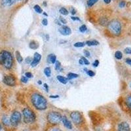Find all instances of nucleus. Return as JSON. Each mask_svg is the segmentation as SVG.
Returning a JSON list of instances; mask_svg holds the SVG:
<instances>
[{"instance_id": "nucleus-2", "label": "nucleus", "mask_w": 131, "mask_h": 131, "mask_svg": "<svg viewBox=\"0 0 131 131\" xmlns=\"http://www.w3.org/2000/svg\"><path fill=\"white\" fill-rule=\"evenodd\" d=\"M13 58L10 52L2 50L0 52V64L7 69H10L13 66Z\"/></svg>"}, {"instance_id": "nucleus-9", "label": "nucleus", "mask_w": 131, "mask_h": 131, "mask_svg": "<svg viewBox=\"0 0 131 131\" xmlns=\"http://www.w3.org/2000/svg\"><path fill=\"white\" fill-rule=\"evenodd\" d=\"M117 131H131V128L127 122L123 121L119 124Z\"/></svg>"}, {"instance_id": "nucleus-44", "label": "nucleus", "mask_w": 131, "mask_h": 131, "mask_svg": "<svg viewBox=\"0 0 131 131\" xmlns=\"http://www.w3.org/2000/svg\"><path fill=\"white\" fill-rule=\"evenodd\" d=\"M44 87H45V89H46V91L48 92L49 87H48V85H47V84H46V83H45V84H44Z\"/></svg>"}, {"instance_id": "nucleus-30", "label": "nucleus", "mask_w": 131, "mask_h": 131, "mask_svg": "<svg viewBox=\"0 0 131 131\" xmlns=\"http://www.w3.org/2000/svg\"><path fill=\"white\" fill-rule=\"evenodd\" d=\"M87 73L88 75H89L90 77H93V76H94V75H95V73H94V71H91V70H87Z\"/></svg>"}, {"instance_id": "nucleus-36", "label": "nucleus", "mask_w": 131, "mask_h": 131, "mask_svg": "<svg viewBox=\"0 0 131 131\" xmlns=\"http://www.w3.org/2000/svg\"><path fill=\"white\" fill-rule=\"evenodd\" d=\"M59 20H60V21L62 23V24H66L67 23V21L64 18V17H60V18H59Z\"/></svg>"}, {"instance_id": "nucleus-17", "label": "nucleus", "mask_w": 131, "mask_h": 131, "mask_svg": "<svg viewBox=\"0 0 131 131\" xmlns=\"http://www.w3.org/2000/svg\"><path fill=\"white\" fill-rule=\"evenodd\" d=\"M57 79L62 84H66L68 83V78L64 77V76H61V75H58L57 76Z\"/></svg>"}, {"instance_id": "nucleus-1", "label": "nucleus", "mask_w": 131, "mask_h": 131, "mask_svg": "<svg viewBox=\"0 0 131 131\" xmlns=\"http://www.w3.org/2000/svg\"><path fill=\"white\" fill-rule=\"evenodd\" d=\"M31 101L33 106L38 110H45L47 108V100L40 94H33L31 96Z\"/></svg>"}, {"instance_id": "nucleus-23", "label": "nucleus", "mask_w": 131, "mask_h": 131, "mask_svg": "<svg viewBox=\"0 0 131 131\" xmlns=\"http://www.w3.org/2000/svg\"><path fill=\"white\" fill-rule=\"evenodd\" d=\"M78 77H79V75L77 74H75V73H69L68 74V79H75V78H77Z\"/></svg>"}, {"instance_id": "nucleus-45", "label": "nucleus", "mask_w": 131, "mask_h": 131, "mask_svg": "<svg viewBox=\"0 0 131 131\" xmlns=\"http://www.w3.org/2000/svg\"><path fill=\"white\" fill-rule=\"evenodd\" d=\"M50 131H61L60 129H58V128H54V129H52Z\"/></svg>"}, {"instance_id": "nucleus-16", "label": "nucleus", "mask_w": 131, "mask_h": 131, "mask_svg": "<svg viewBox=\"0 0 131 131\" xmlns=\"http://www.w3.org/2000/svg\"><path fill=\"white\" fill-rule=\"evenodd\" d=\"M125 104L127 105V108L131 111V94L128 95L125 99Z\"/></svg>"}, {"instance_id": "nucleus-15", "label": "nucleus", "mask_w": 131, "mask_h": 131, "mask_svg": "<svg viewBox=\"0 0 131 131\" xmlns=\"http://www.w3.org/2000/svg\"><path fill=\"white\" fill-rule=\"evenodd\" d=\"M29 47L31 49H37L39 47V43L36 41H31L30 43Z\"/></svg>"}, {"instance_id": "nucleus-51", "label": "nucleus", "mask_w": 131, "mask_h": 131, "mask_svg": "<svg viewBox=\"0 0 131 131\" xmlns=\"http://www.w3.org/2000/svg\"><path fill=\"white\" fill-rule=\"evenodd\" d=\"M43 15H45V16H47V13H46L45 12V13H43Z\"/></svg>"}, {"instance_id": "nucleus-4", "label": "nucleus", "mask_w": 131, "mask_h": 131, "mask_svg": "<svg viewBox=\"0 0 131 131\" xmlns=\"http://www.w3.org/2000/svg\"><path fill=\"white\" fill-rule=\"evenodd\" d=\"M108 30L115 35H119L121 32V24L118 20H113L108 25Z\"/></svg>"}, {"instance_id": "nucleus-46", "label": "nucleus", "mask_w": 131, "mask_h": 131, "mask_svg": "<svg viewBox=\"0 0 131 131\" xmlns=\"http://www.w3.org/2000/svg\"><path fill=\"white\" fill-rule=\"evenodd\" d=\"M104 3H106V4H109L111 2V0H104Z\"/></svg>"}, {"instance_id": "nucleus-53", "label": "nucleus", "mask_w": 131, "mask_h": 131, "mask_svg": "<svg viewBox=\"0 0 131 131\" xmlns=\"http://www.w3.org/2000/svg\"><path fill=\"white\" fill-rule=\"evenodd\" d=\"M28 131V130H24V131Z\"/></svg>"}, {"instance_id": "nucleus-28", "label": "nucleus", "mask_w": 131, "mask_h": 131, "mask_svg": "<svg viewBox=\"0 0 131 131\" xmlns=\"http://www.w3.org/2000/svg\"><path fill=\"white\" fill-rule=\"evenodd\" d=\"M60 62L58 60H56V62H55V67H54V68H55V70H58L60 69Z\"/></svg>"}, {"instance_id": "nucleus-41", "label": "nucleus", "mask_w": 131, "mask_h": 131, "mask_svg": "<svg viewBox=\"0 0 131 131\" xmlns=\"http://www.w3.org/2000/svg\"><path fill=\"white\" fill-rule=\"evenodd\" d=\"M70 13H71L72 15H75V13H76V10H75L73 7H71L70 10Z\"/></svg>"}, {"instance_id": "nucleus-12", "label": "nucleus", "mask_w": 131, "mask_h": 131, "mask_svg": "<svg viewBox=\"0 0 131 131\" xmlns=\"http://www.w3.org/2000/svg\"><path fill=\"white\" fill-rule=\"evenodd\" d=\"M62 122L63 125L66 128L68 129H72V124L70 122V121L67 118L66 116H62Z\"/></svg>"}, {"instance_id": "nucleus-8", "label": "nucleus", "mask_w": 131, "mask_h": 131, "mask_svg": "<svg viewBox=\"0 0 131 131\" xmlns=\"http://www.w3.org/2000/svg\"><path fill=\"white\" fill-rule=\"evenodd\" d=\"M3 81L5 85L10 87H14L16 85L15 79L12 75H5L3 79Z\"/></svg>"}, {"instance_id": "nucleus-11", "label": "nucleus", "mask_w": 131, "mask_h": 131, "mask_svg": "<svg viewBox=\"0 0 131 131\" xmlns=\"http://www.w3.org/2000/svg\"><path fill=\"white\" fill-rule=\"evenodd\" d=\"M59 32L63 35H70L71 33V30L70 28V27L66 26H63L60 28L58 30Z\"/></svg>"}, {"instance_id": "nucleus-38", "label": "nucleus", "mask_w": 131, "mask_h": 131, "mask_svg": "<svg viewBox=\"0 0 131 131\" xmlns=\"http://www.w3.org/2000/svg\"><path fill=\"white\" fill-rule=\"evenodd\" d=\"M42 24H43V25L44 26L47 25V24H48V20H47V19H43V20H42Z\"/></svg>"}, {"instance_id": "nucleus-7", "label": "nucleus", "mask_w": 131, "mask_h": 131, "mask_svg": "<svg viewBox=\"0 0 131 131\" xmlns=\"http://www.w3.org/2000/svg\"><path fill=\"white\" fill-rule=\"evenodd\" d=\"M70 117L75 125H80L83 121L82 115L78 111H73L71 113Z\"/></svg>"}, {"instance_id": "nucleus-6", "label": "nucleus", "mask_w": 131, "mask_h": 131, "mask_svg": "<svg viewBox=\"0 0 131 131\" xmlns=\"http://www.w3.org/2000/svg\"><path fill=\"white\" fill-rule=\"evenodd\" d=\"M21 118H22V115H21L20 113L17 111H14L10 117V125H12L14 127L17 126L20 122Z\"/></svg>"}, {"instance_id": "nucleus-52", "label": "nucleus", "mask_w": 131, "mask_h": 131, "mask_svg": "<svg viewBox=\"0 0 131 131\" xmlns=\"http://www.w3.org/2000/svg\"><path fill=\"white\" fill-rule=\"evenodd\" d=\"M1 125H0V131H1Z\"/></svg>"}, {"instance_id": "nucleus-48", "label": "nucleus", "mask_w": 131, "mask_h": 131, "mask_svg": "<svg viewBox=\"0 0 131 131\" xmlns=\"http://www.w3.org/2000/svg\"><path fill=\"white\" fill-rule=\"evenodd\" d=\"M50 97L52 98H58L59 96H58V95H56V96H50Z\"/></svg>"}, {"instance_id": "nucleus-42", "label": "nucleus", "mask_w": 131, "mask_h": 131, "mask_svg": "<svg viewBox=\"0 0 131 131\" xmlns=\"http://www.w3.org/2000/svg\"><path fill=\"white\" fill-rule=\"evenodd\" d=\"M126 62L128 64H129L130 66H131V59H130V58H127V59H126Z\"/></svg>"}, {"instance_id": "nucleus-33", "label": "nucleus", "mask_w": 131, "mask_h": 131, "mask_svg": "<svg viewBox=\"0 0 131 131\" xmlns=\"http://www.w3.org/2000/svg\"><path fill=\"white\" fill-rule=\"evenodd\" d=\"M81 59L83 60V62H84V64H85V65H89L90 64L89 62V61L86 58H85V57H81Z\"/></svg>"}, {"instance_id": "nucleus-25", "label": "nucleus", "mask_w": 131, "mask_h": 131, "mask_svg": "<svg viewBox=\"0 0 131 131\" xmlns=\"http://www.w3.org/2000/svg\"><path fill=\"white\" fill-rule=\"evenodd\" d=\"M98 0H88L87 1V5L89 7H92V5L95 4Z\"/></svg>"}, {"instance_id": "nucleus-24", "label": "nucleus", "mask_w": 131, "mask_h": 131, "mask_svg": "<svg viewBox=\"0 0 131 131\" xmlns=\"http://www.w3.org/2000/svg\"><path fill=\"white\" fill-rule=\"evenodd\" d=\"M33 9H34V10L37 12L38 13H42L43 12V10H42V9L40 7V6H39L38 5H35V6L33 7Z\"/></svg>"}, {"instance_id": "nucleus-34", "label": "nucleus", "mask_w": 131, "mask_h": 131, "mask_svg": "<svg viewBox=\"0 0 131 131\" xmlns=\"http://www.w3.org/2000/svg\"><path fill=\"white\" fill-rule=\"evenodd\" d=\"M25 62L26 64H31V62H32V59H31V57L28 56L25 59Z\"/></svg>"}, {"instance_id": "nucleus-35", "label": "nucleus", "mask_w": 131, "mask_h": 131, "mask_svg": "<svg viewBox=\"0 0 131 131\" xmlns=\"http://www.w3.org/2000/svg\"><path fill=\"white\" fill-rule=\"evenodd\" d=\"M125 5H126V2H125V1H121V2L119 3V7H121V8H123V7H124L125 6Z\"/></svg>"}, {"instance_id": "nucleus-18", "label": "nucleus", "mask_w": 131, "mask_h": 131, "mask_svg": "<svg viewBox=\"0 0 131 131\" xmlns=\"http://www.w3.org/2000/svg\"><path fill=\"white\" fill-rule=\"evenodd\" d=\"M86 44L88 46H95L99 45V42L96 40H89L86 42Z\"/></svg>"}, {"instance_id": "nucleus-37", "label": "nucleus", "mask_w": 131, "mask_h": 131, "mask_svg": "<svg viewBox=\"0 0 131 131\" xmlns=\"http://www.w3.org/2000/svg\"><path fill=\"white\" fill-rule=\"evenodd\" d=\"M25 76L26 77H28V78H31V77H33V75L30 72H26L25 73Z\"/></svg>"}, {"instance_id": "nucleus-49", "label": "nucleus", "mask_w": 131, "mask_h": 131, "mask_svg": "<svg viewBox=\"0 0 131 131\" xmlns=\"http://www.w3.org/2000/svg\"><path fill=\"white\" fill-rule=\"evenodd\" d=\"M41 83H42L41 81H38V84H40V85H41Z\"/></svg>"}, {"instance_id": "nucleus-13", "label": "nucleus", "mask_w": 131, "mask_h": 131, "mask_svg": "<svg viewBox=\"0 0 131 131\" xmlns=\"http://www.w3.org/2000/svg\"><path fill=\"white\" fill-rule=\"evenodd\" d=\"M16 1H17V0H2L1 3L3 6L9 7L14 4Z\"/></svg>"}, {"instance_id": "nucleus-21", "label": "nucleus", "mask_w": 131, "mask_h": 131, "mask_svg": "<svg viewBox=\"0 0 131 131\" xmlns=\"http://www.w3.org/2000/svg\"><path fill=\"white\" fill-rule=\"evenodd\" d=\"M115 57L117 59V60H121L123 58V54L121 51H116L115 53Z\"/></svg>"}, {"instance_id": "nucleus-14", "label": "nucleus", "mask_w": 131, "mask_h": 131, "mask_svg": "<svg viewBox=\"0 0 131 131\" xmlns=\"http://www.w3.org/2000/svg\"><path fill=\"white\" fill-rule=\"evenodd\" d=\"M56 60V56L53 54H49L47 56V62L49 64H54Z\"/></svg>"}, {"instance_id": "nucleus-43", "label": "nucleus", "mask_w": 131, "mask_h": 131, "mask_svg": "<svg viewBox=\"0 0 131 131\" xmlns=\"http://www.w3.org/2000/svg\"><path fill=\"white\" fill-rule=\"evenodd\" d=\"M71 19H72L73 20H78V21H80V19L78 18V17H71Z\"/></svg>"}, {"instance_id": "nucleus-54", "label": "nucleus", "mask_w": 131, "mask_h": 131, "mask_svg": "<svg viewBox=\"0 0 131 131\" xmlns=\"http://www.w3.org/2000/svg\"><path fill=\"white\" fill-rule=\"evenodd\" d=\"M17 1H22V0H17Z\"/></svg>"}, {"instance_id": "nucleus-31", "label": "nucleus", "mask_w": 131, "mask_h": 131, "mask_svg": "<svg viewBox=\"0 0 131 131\" xmlns=\"http://www.w3.org/2000/svg\"><path fill=\"white\" fill-rule=\"evenodd\" d=\"M28 78L26 77V76H22V77H21V81H22V83H26L28 82Z\"/></svg>"}, {"instance_id": "nucleus-26", "label": "nucleus", "mask_w": 131, "mask_h": 131, "mask_svg": "<svg viewBox=\"0 0 131 131\" xmlns=\"http://www.w3.org/2000/svg\"><path fill=\"white\" fill-rule=\"evenodd\" d=\"M60 13L63 15H68L69 13L68 10H67L66 9L64 8V7H62V8H61L60 9Z\"/></svg>"}, {"instance_id": "nucleus-20", "label": "nucleus", "mask_w": 131, "mask_h": 131, "mask_svg": "<svg viewBox=\"0 0 131 131\" xmlns=\"http://www.w3.org/2000/svg\"><path fill=\"white\" fill-rule=\"evenodd\" d=\"M16 58H17V61L19 63H21L23 61V58L21 56L20 53L19 51H16Z\"/></svg>"}, {"instance_id": "nucleus-50", "label": "nucleus", "mask_w": 131, "mask_h": 131, "mask_svg": "<svg viewBox=\"0 0 131 131\" xmlns=\"http://www.w3.org/2000/svg\"><path fill=\"white\" fill-rule=\"evenodd\" d=\"M43 5H44V6H46V5H47V3H46V2H45V1H44Z\"/></svg>"}, {"instance_id": "nucleus-19", "label": "nucleus", "mask_w": 131, "mask_h": 131, "mask_svg": "<svg viewBox=\"0 0 131 131\" xmlns=\"http://www.w3.org/2000/svg\"><path fill=\"white\" fill-rule=\"evenodd\" d=\"M2 122L5 125H6V126H9V125H10V119H9V117L7 116L3 117Z\"/></svg>"}, {"instance_id": "nucleus-32", "label": "nucleus", "mask_w": 131, "mask_h": 131, "mask_svg": "<svg viewBox=\"0 0 131 131\" xmlns=\"http://www.w3.org/2000/svg\"><path fill=\"white\" fill-rule=\"evenodd\" d=\"M125 52L127 54H131V47H127L124 50Z\"/></svg>"}, {"instance_id": "nucleus-39", "label": "nucleus", "mask_w": 131, "mask_h": 131, "mask_svg": "<svg viewBox=\"0 0 131 131\" xmlns=\"http://www.w3.org/2000/svg\"><path fill=\"white\" fill-rule=\"evenodd\" d=\"M84 54H85V56H87V57H89L90 55H91V54H90V52L87 50H84Z\"/></svg>"}, {"instance_id": "nucleus-47", "label": "nucleus", "mask_w": 131, "mask_h": 131, "mask_svg": "<svg viewBox=\"0 0 131 131\" xmlns=\"http://www.w3.org/2000/svg\"><path fill=\"white\" fill-rule=\"evenodd\" d=\"M79 64H80L81 65H83V64H84V62H83V60H82V59H80V60H79Z\"/></svg>"}, {"instance_id": "nucleus-27", "label": "nucleus", "mask_w": 131, "mask_h": 131, "mask_svg": "<svg viewBox=\"0 0 131 131\" xmlns=\"http://www.w3.org/2000/svg\"><path fill=\"white\" fill-rule=\"evenodd\" d=\"M73 45L75 47H83L85 45V43H83V42H77V43H74Z\"/></svg>"}, {"instance_id": "nucleus-55", "label": "nucleus", "mask_w": 131, "mask_h": 131, "mask_svg": "<svg viewBox=\"0 0 131 131\" xmlns=\"http://www.w3.org/2000/svg\"></svg>"}, {"instance_id": "nucleus-5", "label": "nucleus", "mask_w": 131, "mask_h": 131, "mask_svg": "<svg viewBox=\"0 0 131 131\" xmlns=\"http://www.w3.org/2000/svg\"><path fill=\"white\" fill-rule=\"evenodd\" d=\"M62 115L60 113L56 111H50L47 114V119L49 123L52 125H56L62 121Z\"/></svg>"}, {"instance_id": "nucleus-22", "label": "nucleus", "mask_w": 131, "mask_h": 131, "mask_svg": "<svg viewBox=\"0 0 131 131\" xmlns=\"http://www.w3.org/2000/svg\"><path fill=\"white\" fill-rule=\"evenodd\" d=\"M44 73L45 74V75L47 77H50V73H51V70H50V68H45L44 69Z\"/></svg>"}, {"instance_id": "nucleus-10", "label": "nucleus", "mask_w": 131, "mask_h": 131, "mask_svg": "<svg viewBox=\"0 0 131 131\" xmlns=\"http://www.w3.org/2000/svg\"><path fill=\"white\" fill-rule=\"evenodd\" d=\"M41 59V55L39 54L38 52H35V54H34V56H33V59L32 60V62L31 63V66H36L40 63Z\"/></svg>"}, {"instance_id": "nucleus-29", "label": "nucleus", "mask_w": 131, "mask_h": 131, "mask_svg": "<svg viewBox=\"0 0 131 131\" xmlns=\"http://www.w3.org/2000/svg\"><path fill=\"white\" fill-rule=\"evenodd\" d=\"M87 26H86L85 25H82L80 26V28H79V31H81V32H82V33H83V32H85V31L87 30Z\"/></svg>"}, {"instance_id": "nucleus-3", "label": "nucleus", "mask_w": 131, "mask_h": 131, "mask_svg": "<svg viewBox=\"0 0 131 131\" xmlns=\"http://www.w3.org/2000/svg\"><path fill=\"white\" fill-rule=\"evenodd\" d=\"M23 117H24V121L26 124H31L35 122V114L31 109L28 108H26L22 110Z\"/></svg>"}, {"instance_id": "nucleus-40", "label": "nucleus", "mask_w": 131, "mask_h": 131, "mask_svg": "<svg viewBox=\"0 0 131 131\" xmlns=\"http://www.w3.org/2000/svg\"><path fill=\"white\" fill-rule=\"evenodd\" d=\"M92 65H93L94 67H97L98 65H99V61H98V60H96L94 62L93 64H92Z\"/></svg>"}]
</instances>
